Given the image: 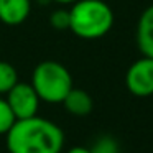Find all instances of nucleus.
<instances>
[{
    "label": "nucleus",
    "instance_id": "4468645a",
    "mask_svg": "<svg viewBox=\"0 0 153 153\" xmlns=\"http://www.w3.org/2000/svg\"><path fill=\"white\" fill-rule=\"evenodd\" d=\"M53 2H56L59 5H73V4H76L77 0H53Z\"/></svg>",
    "mask_w": 153,
    "mask_h": 153
},
{
    "label": "nucleus",
    "instance_id": "f8f14e48",
    "mask_svg": "<svg viewBox=\"0 0 153 153\" xmlns=\"http://www.w3.org/2000/svg\"><path fill=\"white\" fill-rule=\"evenodd\" d=\"M50 25L54 30H69V10L66 8H58L50 15Z\"/></svg>",
    "mask_w": 153,
    "mask_h": 153
},
{
    "label": "nucleus",
    "instance_id": "9b49d317",
    "mask_svg": "<svg viewBox=\"0 0 153 153\" xmlns=\"http://www.w3.org/2000/svg\"><path fill=\"white\" fill-rule=\"evenodd\" d=\"M15 115L10 110L7 104V99L0 96V135H7V132L12 128V125L15 123Z\"/></svg>",
    "mask_w": 153,
    "mask_h": 153
},
{
    "label": "nucleus",
    "instance_id": "9d476101",
    "mask_svg": "<svg viewBox=\"0 0 153 153\" xmlns=\"http://www.w3.org/2000/svg\"><path fill=\"white\" fill-rule=\"evenodd\" d=\"M89 150H91V153H120L119 142L110 135L99 137Z\"/></svg>",
    "mask_w": 153,
    "mask_h": 153
},
{
    "label": "nucleus",
    "instance_id": "ddd939ff",
    "mask_svg": "<svg viewBox=\"0 0 153 153\" xmlns=\"http://www.w3.org/2000/svg\"><path fill=\"white\" fill-rule=\"evenodd\" d=\"M68 153H91V150L86 146H73V148L68 150Z\"/></svg>",
    "mask_w": 153,
    "mask_h": 153
},
{
    "label": "nucleus",
    "instance_id": "20e7f679",
    "mask_svg": "<svg viewBox=\"0 0 153 153\" xmlns=\"http://www.w3.org/2000/svg\"><path fill=\"white\" fill-rule=\"evenodd\" d=\"M125 87L132 96H153V58L142 56L133 61L125 73Z\"/></svg>",
    "mask_w": 153,
    "mask_h": 153
},
{
    "label": "nucleus",
    "instance_id": "1a4fd4ad",
    "mask_svg": "<svg viewBox=\"0 0 153 153\" xmlns=\"http://www.w3.org/2000/svg\"><path fill=\"white\" fill-rule=\"evenodd\" d=\"M18 82V73L13 64L7 61H0V96H7V92Z\"/></svg>",
    "mask_w": 153,
    "mask_h": 153
},
{
    "label": "nucleus",
    "instance_id": "39448f33",
    "mask_svg": "<svg viewBox=\"0 0 153 153\" xmlns=\"http://www.w3.org/2000/svg\"><path fill=\"white\" fill-rule=\"evenodd\" d=\"M10 110L13 112L15 119H30L33 115H38V107H40V97L31 84L20 82L18 81L13 87L5 96Z\"/></svg>",
    "mask_w": 153,
    "mask_h": 153
},
{
    "label": "nucleus",
    "instance_id": "0eeeda50",
    "mask_svg": "<svg viewBox=\"0 0 153 153\" xmlns=\"http://www.w3.org/2000/svg\"><path fill=\"white\" fill-rule=\"evenodd\" d=\"M30 13L31 0H0V22L5 25H22Z\"/></svg>",
    "mask_w": 153,
    "mask_h": 153
},
{
    "label": "nucleus",
    "instance_id": "7ed1b4c3",
    "mask_svg": "<svg viewBox=\"0 0 153 153\" xmlns=\"http://www.w3.org/2000/svg\"><path fill=\"white\" fill-rule=\"evenodd\" d=\"M31 86L40 100L50 104H61L73 89V76L64 64L48 59L35 66L31 74Z\"/></svg>",
    "mask_w": 153,
    "mask_h": 153
},
{
    "label": "nucleus",
    "instance_id": "f03ea898",
    "mask_svg": "<svg viewBox=\"0 0 153 153\" xmlns=\"http://www.w3.org/2000/svg\"><path fill=\"white\" fill-rule=\"evenodd\" d=\"M114 27V12L104 0H77L69 8V30L82 40L102 38Z\"/></svg>",
    "mask_w": 153,
    "mask_h": 153
},
{
    "label": "nucleus",
    "instance_id": "423d86ee",
    "mask_svg": "<svg viewBox=\"0 0 153 153\" xmlns=\"http://www.w3.org/2000/svg\"><path fill=\"white\" fill-rule=\"evenodd\" d=\"M135 38L142 56L153 58V5L146 7L140 15L137 22Z\"/></svg>",
    "mask_w": 153,
    "mask_h": 153
},
{
    "label": "nucleus",
    "instance_id": "6e6552de",
    "mask_svg": "<svg viewBox=\"0 0 153 153\" xmlns=\"http://www.w3.org/2000/svg\"><path fill=\"white\" fill-rule=\"evenodd\" d=\"M61 104L71 115L76 117H84L87 114H91L94 109V100L89 96V92L84 89H76V87H73L69 91V94L64 97V100Z\"/></svg>",
    "mask_w": 153,
    "mask_h": 153
},
{
    "label": "nucleus",
    "instance_id": "f257e3e1",
    "mask_svg": "<svg viewBox=\"0 0 153 153\" xmlns=\"http://www.w3.org/2000/svg\"><path fill=\"white\" fill-rule=\"evenodd\" d=\"M8 153H61L64 133L59 125L40 115L15 120L5 135Z\"/></svg>",
    "mask_w": 153,
    "mask_h": 153
}]
</instances>
